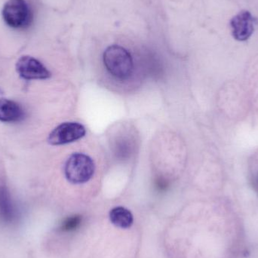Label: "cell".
Wrapping results in <instances>:
<instances>
[{
    "mask_svg": "<svg viewBox=\"0 0 258 258\" xmlns=\"http://www.w3.org/2000/svg\"><path fill=\"white\" fill-rule=\"evenodd\" d=\"M104 63L108 72L119 80L128 79L134 69L133 59L130 53L120 45H113L105 50Z\"/></svg>",
    "mask_w": 258,
    "mask_h": 258,
    "instance_id": "obj_1",
    "label": "cell"
},
{
    "mask_svg": "<svg viewBox=\"0 0 258 258\" xmlns=\"http://www.w3.org/2000/svg\"><path fill=\"white\" fill-rule=\"evenodd\" d=\"M95 171L93 159L84 153H74L68 158L65 164L66 178L74 184H81L89 181Z\"/></svg>",
    "mask_w": 258,
    "mask_h": 258,
    "instance_id": "obj_2",
    "label": "cell"
},
{
    "mask_svg": "<svg viewBox=\"0 0 258 258\" xmlns=\"http://www.w3.org/2000/svg\"><path fill=\"white\" fill-rule=\"evenodd\" d=\"M2 16L11 28H27L31 23V12L25 0H8L3 6Z\"/></svg>",
    "mask_w": 258,
    "mask_h": 258,
    "instance_id": "obj_3",
    "label": "cell"
},
{
    "mask_svg": "<svg viewBox=\"0 0 258 258\" xmlns=\"http://www.w3.org/2000/svg\"><path fill=\"white\" fill-rule=\"evenodd\" d=\"M86 129L79 122H63L56 127L48 136L51 145H63L81 139L86 135Z\"/></svg>",
    "mask_w": 258,
    "mask_h": 258,
    "instance_id": "obj_4",
    "label": "cell"
},
{
    "mask_svg": "<svg viewBox=\"0 0 258 258\" xmlns=\"http://www.w3.org/2000/svg\"><path fill=\"white\" fill-rule=\"evenodd\" d=\"M17 72L25 80H46L51 77L50 71L37 59L23 56L16 63Z\"/></svg>",
    "mask_w": 258,
    "mask_h": 258,
    "instance_id": "obj_5",
    "label": "cell"
},
{
    "mask_svg": "<svg viewBox=\"0 0 258 258\" xmlns=\"http://www.w3.org/2000/svg\"><path fill=\"white\" fill-rule=\"evenodd\" d=\"M257 20L248 11H242L230 21L233 36L238 41H246L251 37Z\"/></svg>",
    "mask_w": 258,
    "mask_h": 258,
    "instance_id": "obj_6",
    "label": "cell"
},
{
    "mask_svg": "<svg viewBox=\"0 0 258 258\" xmlns=\"http://www.w3.org/2000/svg\"><path fill=\"white\" fill-rule=\"evenodd\" d=\"M24 111L21 106L12 100L0 99V121L3 122H17L22 120Z\"/></svg>",
    "mask_w": 258,
    "mask_h": 258,
    "instance_id": "obj_7",
    "label": "cell"
},
{
    "mask_svg": "<svg viewBox=\"0 0 258 258\" xmlns=\"http://www.w3.org/2000/svg\"><path fill=\"white\" fill-rule=\"evenodd\" d=\"M110 220L115 227L121 229H128L134 222L133 215L128 209L118 206L110 212Z\"/></svg>",
    "mask_w": 258,
    "mask_h": 258,
    "instance_id": "obj_8",
    "label": "cell"
},
{
    "mask_svg": "<svg viewBox=\"0 0 258 258\" xmlns=\"http://www.w3.org/2000/svg\"><path fill=\"white\" fill-rule=\"evenodd\" d=\"M0 216L7 222L13 221L15 217L13 205L5 187H0Z\"/></svg>",
    "mask_w": 258,
    "mask_h": 258,
    "instance_id": "obj_9",
    "label": "cell"
},
{
    "mask_svg": "<svg viewBox=\"0 0 258 258\" xmlns=\"http://www.w3.org/2000/svg\"><path fill=\"white\" fill-rule=\"evenodd\" d=\"M83 218L80 215H73L68 217L62 222L60 229L63 232H74L81 225Z\"/></svg>",
    "mask_w": 258,
    "mask_h": 258,
    "instance_id": "obj_10",
    "label": "cell"
},
{
    "mask_svg": "<svg viewBox=\"0 0 258 258\" xmlns=\"http://www.w3.org/2000/svg\"><path fill=\"white\" fill-rule=\"evenodd\" d=\"M157 186L159 189H160V190H165L167 187L166 182L159 180V181L157 182Z\"/></svg>",
    "mask_w": 258,
    "mask_h": 258,
    "instance_id": "obj_11",
    "label": "cell"
},
{
    "mask_svg": "<svg viewBox=\"0 0 258 258\" xmlns=\"http://www.w3.org/2000/svg\"><path fill=\"white\" fill-rule=\"evenodd\" d=\"M254 186L258 189V174L256 175V177H254Z\"/></svg>",
    "mask_w": 258,
    "mask_h": 258,
    "instance_id": "obj_12",
    "label": "cell"
}]
</instances>
